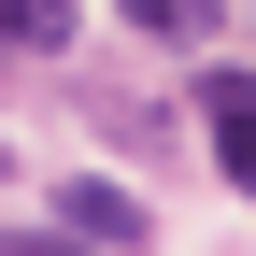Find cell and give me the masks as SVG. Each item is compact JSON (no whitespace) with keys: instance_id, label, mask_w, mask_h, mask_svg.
<instances>
[{"instance_id":"obj_1","label":"cell","mask_w":256,"mask_h":256,"mask_svg":"<svg viewBox=\"0 0 256 256\" xmlns=\"http://www.w3.org/2000/svg\"><path fill=\"white\" fill-rule=\"evenodd\" d=\"M200 128H214V171H228V185H256V72H214Z\"/></svg>"},{"instance_id":"obj_2","label":"cell","mask_w":256,"mask_h":256,"mask_svg":"<svg viewBox=\"0 0 256 256\" xmlns=\"http://www.w3.org/2000/svg\"><path fill=\"white\" fill-rule=\"evenodd\" d=\"M72 242H114V256H142V242H156V214L128 200V185H72Z\"/></svg>"},{"instance_id":"obj_3","label":"cell","mask_w":256,"mask_h":256,"mask_svg":"<svg viewBox=\"0 0 256 256\" xmlns=\"http://www.w3.org/2000/svg\"><path fill=\"white\" fill-rule=\"evenodd\" d=\"M128 28H156V43H214V0H114Z\"/></svg>"},{"instance_id":"obj_4","label":"cell","mask_w":256,"mask_h":256,"mask_svg":"<svg viewBox=\"0 0 256 256\" xmlns=\"http://www.w3.org/2000/svg\"><path fill=\"white\" fill-rule=\"evenodd\" d=\"M0 43H28V57L72 43V0H0Z\"/></svg>"}]
</instances>
